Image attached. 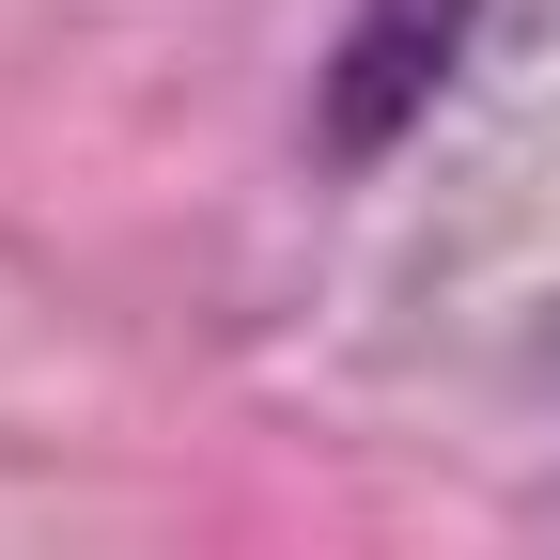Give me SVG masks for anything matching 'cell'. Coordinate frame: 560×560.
Returning <instances> with one entry per match:
<instances>
[{
	"label": "cell",
	"instance_id": "6da1fadb",
	"mask_svg": "<svg viewBox=\"0 0 560 560\" xmlns=\"http://www.w3.org/2000/svg\"><path fill=\"white\" fill-rule=\"evenodd\" d=\"M452 47H467V0H359V32H342V62H327V156L405 140Z\"/></svg>",
	"mask_w": 560,
	"mask_h": 560
}]
</instances>
